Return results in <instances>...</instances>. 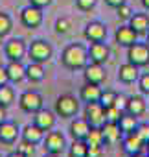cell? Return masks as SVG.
Returning <instances> with one entry per match:
<instances>
[{
  "mask_svg": "<svg viewBox=\"0 0 149 157\" xmlns=\"http://www.w3.org/2000/svg\"><path fill=\"white\" fill-rule=\"evenodd\" d=\"M55 122H57V115L55 111H50V109H39L35 115H33V124H37L41 129H44L46 133L52 131L55 128Z\"/></svg>",
  "mask_w": 149,
  "mask_h": 157,
  "instance_id": "obj_14",
  "label": "cell"
},
{
  "mask_svg": "<svg viewBox=\"0 0 149 157\" xmlns=\"http://www.w3.org/2000/svg\"><path fill=\"white\" fill-rule=\"evenodd\" d=\"M101 153H103V146H90V144H89V153H87V157H101Z\"/></svg>",
  "mask_w": 149,
  "mask_h": 157,
  "instance_id": "obj_40",
  "label": "cell"
},
{
  "mask_svg": "<svg viewBox=\"0 0 149 157\" xmlns=\"http://www.w3.org/2000/svg\"><path fill=\"white\" fill-rule=\"evenodd\" d=\"M136 118H138V117H133V115H129V113H123V115H122V118L118 120V126H120V129H122L123 135L136 131V126H138V120H136Z\"/></svg>",
  "mask_w": 149,
  "mask_h": 157,
  "instance_id": "obj_27",
  "label": "cell"
},
{
  "mask_svg": "<svg viewBox=\"0 0 149 157\" xmlns=\"http://www.w3.org/2000/svg\"><path fill=\"white\" fill-rule=\"evenodd\" d=\"M85 140H87L90 146H103L105 140H103V131H101V128H90V133L87 135Z\"/></svg>",
  "mask_w": 149,
  "mask_h": 157,
  "instance_id": "obj_30",
  "label": "cell"
},
{
  "mask_svg": "<svg viewBox=\"0 0 149 157\" xmlns=\"http://www.w3.org/2000/svg\"><path fill=\"white\" fill-rule=\"evenodd\" d=\"M116 96H118V93H114V91H111V89H105V91H101V98H100V104L107 109V107H112L114 105V100H116Z\"/></svg>",
  "mask_w": 149,
  "mask_h": 157,
  "instance_id": "obj_31",
  "label": "cell"
},
{
  "mask_svg": "<svg viewBox=\"0 0 149 157\" xmlns=\"http://www.w3.org/2000/svg\"><path fill=\"white\" fill-rule=\"evenodd\" d=\"M145 153H147V155H149V142H147V144H145Z\"/></svg>",
  "mask_w": 149,
  "mask_h": 157,
  "instance_id": "obj_50",
  "label": "cell"
},
{
  "mask_svg": "<svg viewBox=\"0 0 149 157\" xmlns=\"http://www.w3.org/2000/svg\"><path fill=\"white\" fill-rule=\"evenodd\" d=\"M145 35H147V44H149V32H147V33H145Z\"/></svg>",
  "mask_w": 149,
  "mask_h": 157,
  "instance_id": "obj_51",
  "label": "cell"
},
{
  "mask_svg": "<svg viewBox=\"0 0 149 157\" xmlns=\"http://www.w3.org/2000/svg\"><path fill=\"white\" fill-rule=\"evenodd\" d=\"M96 2L98 0H76V8L79 11H90V10H94Z\"/></svg>",
  "mask_w": 149,
  "mask_h": 157,
  "instance_id": "obj_38",
  "label": "cell"
},
{
  "mask_svg": "<svg viewBox=\"0 0 149 157\" xmlns=\"http://www.w3.org/2000/svg\"><path fill=\"white\" fill-rule=\"evenodd\" d=\"M142 6H144L145 10H149V0H142Z\"/></svg>",
  "mask_w": 149,
  "mask_h": 157,
  "instance_id": "obj_47",
  "label": "cell"
},
{
  "mask_svg": "<svg viewBox=\"0 0 149 157\" xmlns=\"http://www.w3.org/2000/svg\"><path fill=\"white\" fill-rule=\"evenodd\" d=\"M52 2H53V0H30V4H31V6H35V8H41V10L48 8Z\"/></svg>",
  "mask_w": 149,
  "mask_h": 157,
  "instance_id": "obj_41",
  "label": "cell"
},
{
  "mask_svg": "<svg viewBox=\"0 0 149 157\" xmlns=\"http://www.w3.org/2000/svg\"><path fill=\"white\" fill-rule=\"evenodd\" d=\"M89 153V142L72 139V144L68 146V157H87Z\"/></svg>",
  "mask_w": 149,
  "mask_h": 157,
  "instance_id": "obj_26",
  "label": "cell"
},
{
  "mask_svg": "<svg viewBox=\"0 0 149 157\" xmlns=\"http://www.w3.org/2000/svg\"><path fill=\"white\" fill-rule=\"evenodd\" d=\"M53 56V48L48 41L44 39H35L28 44V57L35 63H48Z\"/></svg>",
  "mask_w": 149,
  "mask_h": 157,
  "instance_id": "obj_2",
  "label": "cell"
},
{
  "mask_svg": "<svg viewBox=\"0 0 149 157\" xmlns=\"http://www.w3.org/2000/svg\"><path fill=\"white\" fill-rule=\"evenodd\" d=\"M9 83V78H8V70L4 65H0V85H6Z\"/></svg>",
  "mask_w": 149,
  "mask_h": 157,
  "instance_id": "obj_42",
  "label": "cell"
},
{
  "mask_svg": "<svg viewBox=\"0 0 149 157\" xmlns=\"http://www.w3.org/2000/svg\"><path fill=\"white\" fill-rule=\"evenodd\" d=\"M129 26L138 35H145L149 32V15L147 13H133V17L129 19Z\"/></svg>",
  "mask_w": 149,
  "mask_h": 157,
  "instance_id": "obj_23",
  "label": "cell"
},
{
  "mask_svg": "<svg viewBox=\"0 0 149 157\" xmlns=\"http://www.w3.org/2000/svg\"><path fill=\"white\" fill-rule=\"evenodd\" d=\"M13 30V21L8 13L0 11V39H4L6 35H9Z\"/></svg>",
  "mask_w": 149,
  "mask_h": 157,
  "instance_id": "obj_29",
  "label": "cell"
},
{
  "mask_svg": "<svg viewBox=\"0 0 149 157\" xmlns=\"http://www.w3.org/2000/svg\"><path fill=\"white\" fill-rule=\"evenodd\" d=\"M101 85H94V83H85L79 91V98L81 102L89 104V102H100L101 98Z\"/></svg>",
  "mask_w": 149,
  "mask_h": 157,
  "instance_id": "obj_22",
  "label": "cell"
},
{
  "mask_svg": "<svg viewBox=\"0 0 149 157\" xmlns=\"http://www.w3.org/2000/svg\"><path fill=\"white\" fill-rule=\"evenodd\" d=\"M83 78H85V83L103 85V82L107 80L105 67L100 65V63H89V65L83 68Z\"/></svg>",
  "mask_w": 149,
  "mask_h": 157,
  "instance_id": "obj_11",
  "label": "cell"
},
{
  "mask_svg": "<svg viewBox=\"0 0 149 157\" xmlns=\"http://www.w3.org/2000/svg\"><path fill=\"white\" fill-rule=\"evenodd\" d=\"M20 153H24L26 157H31L33 153H35V144H31V142H26V140H20V144H19V148H17Z\"/></svg>",
  "mask_w": 149,
  "mask_h": 157,
  "instance_id": "obj_37",
  "label": "cell"
},
{
  "mask_svg": "<svg viewBox=\"0 0 149 157\" xmlns=\"http://www.w3.org/2000/svg\"><path fill=\"white\" fill-rule=\"evenodd\" d=\"M19 137H20V129L15 122L6 120L0 124V142L2 144H15Z\"/></svg>",
  "mask_w": 149,
  "mask_h": 157,
  "instance_id": "obj_16",
  "label": "cell"
},
{
  "mask_svg": "<svg viewBox=\"0 0 149 157\" xmlns=\"http://www.w3.org/2000/svg\"><path fill=\"white\" fill-rule=\"evenodd\" d=\"M13 102H15V89L9 83L0 85V105L8 109L9 105H13Z\"/></svg>",
  "mask_w": 149,
  "mask_h": 157,
  "instance_id": "obj_28",
  "label": "cell"
},
{
  "mask_svg": "<svg viewBox=\"0 0 149 157\" xmlns=\"http://www.w3.org/2000/svg\"><path fill=\"white\" fill-rule=\"evenodd\" d=\"M70 28H72V22L68 21V19H59L57 22H55V32L57 33H61V35H64V33H68L70 32Z\"/></svg>",
  "mask_w": 149,
  "mask_h": 157,
  "instance_id": "obj_36",
  "label": "cell"
},
{
  "mask_svg": "<svg viewBox=\"0 0 149 157\" xmlns=\"http://www.w3.org/2000/svg\"><path fill=\"white\" fill-rule=\"evenodd\" d=\"M6 70L11 83H20L26 80V67L22 65V61H8Z\"/></svg>",
  "mask_w": 149,
  "mask_h": 157,
  "instance_id": "obj_21",
  "label": "cell"
},
{
  "mask_svg": "<svg viewBox=\"0 0 149 157\" xmlns=\"http://www.w3.org/2000/svg\"><path fill=\"white\" fill-rule=\"evenodd\" d=\"M6 117H8V113H6V107H2V105H0V124L8 120Z\"/></svg>",
  "mask_w": 149,
  "mask_h": 157,
  "instance_id": "obj_44",
  "label": "cell"
},
{
  "mask_svg": "<svg viewBox=\"0 0 149 157\" xmlns=\"http://www.w3.org/2000/svg\"><path fill=\"white\" fill-rule=\"evenodd\" d=\"M6 157H26V155H24V153H20L19 150H15V151H9Z\"/></svg>",
  "mask_w": 149,
  "mask_h": 157,
  "instance_id": "obj_45",
  "label": "cell"
},
{
  "mask_svg": "<svg viewBox=\"0 0 149 157\" xmlns=\"http://www.w3.org/2000/svg\"><path fill=\"white\" fill-rule=\"evenodd\" d=\"M44 76H46V72H44L42 63L31 61V63L26 67V80H28V82H31V83H41V82L44 80Z\"/></svg>",
  "mask_w": 149,
  "mask_h": 157,
  "instance_id": "obj_25",
  "label": "cell"
},
{
  "mask_svg": "<svg viewBox=\"0 0 149 157\" xmlns=\"http://www.w3.org/2000/svg\"><path fill=\"white\" fill-rule=\"evenodd\" d=\"M4 56H6L8 61H22L28 56V44H26V41L20 39V37L9 39L4 44Z\"/></svg>",
  "mask_w": 149,
  "mask_h": 157,
  "instance_id": "obj_6",
  "label": "cell"
},
{
  "mask_svg": "<svg viewBox=\"0 0 149 157\" xmlns=\"http://www.w3.org/2000/svg\"><path fill=\"white\" fill-rule=\"evenodd\" d=\"M19 107L28 115H35L39 109L44 107V98L37 91H24L19 96Z\"/></svg>",
  "mask_w": 149,
  "mask_h": 157,
  "instance_id": "obj_4",
  "label": "cell"
},
{
  "mask_svg": "<svg viewBox=\"0 0 149 157\" xmlns=\"http://www.w3.org/2000/svg\"><path fill=\"white\" fill-rule=\"evenodd\" d=\"M83 37L89 43H103L107 39V26L100 21H90L83 30Z\"/></svg>",
  "mask_w": 149,
  "mask_h": 157,
  "instance_id": "obj_10",
  "label": "cell"
},
{
  "mask_svg": "<svg viewBox=\"0 0 149 157\" xmlns=\"http://www.w3.org/2000/svg\"><path fill=\"white\" fill-rule=\"evenodd\" d=\"M42 144H44V151L46 153H59L61 155L66 150V139H64V135L61 131H53V129L44 135Z\"/></svg>",
  "mask_w": 149,
  "mask_h": 157,
  "instance_id": "obj_9",
  "label": "cell"
},
{
  "mask_svg": "<svg viewBox=\"0 0 149 157\" xmlns=\"http://www.w3.org/2000/svg\"><path fill=\"white\" fill-rule=\"evenodd\" d=\"M44 21V15H42V10L41 8H35V6H26L20 10V24L28 30H35L42 24Z\"/></svg>",
  "mask_w": 149,
  "mask_h": 157,
  "instance_id": "obj_8",
  "label": "cell"
},
{
  "mask_svg": "<svg viewBox=\"0 0 149 157\" xmlns=\"http://www.w3.org/2000/svg\"><path fill=\"white\" fill-rule=\"evenodd\" d=\"M138 78H140V68L136 65H133L129 61L123 63V65H120V68H118V80L122 83H134V82H138Z\"/></svg>",
  "mask_w": 149,
  "mask_h": 157,
  "instance_id": "obj_19",
  "label": "cell"
},
{
  "mask_svg": "<svg viewBox=\"0 0 149 157\" xmlns=\"http://www.w3.org/2000/svg\"><path fill=\"white\" fill-rule=\"evenodd\" d=\"M4 44H6V43H2V39H0V56L4 54Z\"/></svg>",
  "mask_w": 149,
  "mask_h": 157,
  "instance_id": "obj_48",
  "label": "cell"
},
{
  "mask_svg": "<svg viewBox=\"0 0 149 157\" xmlns=\"http://www.w3.org/2000/svg\"><path fill=\"white\" fill-rule=\"evenodd\" d=\"M44 157H59V153H44Z\"/></svg>",
  "mask_w": 149,
  "mask_h": 157,
  "instance_id": "obj_49",
  "label": "cell"
},
{
  "mask_svg": "<svg viewBox=\"0 0 149 157\" xmlns=\"http://www.w3.org/2000/svg\"><path fill=\"white\" fill-rule=\"evenodd\" d=\"M125 2H127V0H105V4H107L109 8H114V10H116V8H120V6H122V4H125Z\"/></svg>",
  "mask_w": 149,
  "mask_h": 157,
  "instance_id": "obj_43",
  "label": "cell"
},
{
  "mask_svg": "<svg viewBox=\"0 0 149 157\" xmlns=\"http://www.w3.org/2000/svg\"><path fill=\"white\" fill-rule=\"evenodd\" d=\"M129 157H149L145 151H138V153H133V155H129Z\"/></svg>",
  "mask_w": 149,
  "mask_h": 157,
  "instance_id": "obj_46",
  "label": "cell"
},
{
  "mask_svg": "<svg viewBox=\"0 0 149 157\" xmlns=\"http://www.w3.org/2000/svg\"><path fill=\"white\" fill-rule=\"evenodd\" d=\"M114 41L118 43V46L129 48L131 44H134V43L138 41V33H136L129 24H122V26H118L116 32H114Z\"/></svg>",
  "mask_w": 149,
  "mask_h": 157,
  "instance_id": "obj_12",
  "label": "cell"
},
{
  "mask_svg": "<svg viewBox=\"0 0 149 157\" xmlns=\"http://www.w3.org/2000/svg\"><path fill=\"white\" fill-rule=\"evenodd\" d=\"M83 117L87 118V122H89L92 128H101V126L107 122L105 107H103L100 102H89V104H85Z\"/></svg>",
  "mask_w": 149,
  "mask_h": 157,
  "instance_id": "obj_7",
  "label": "cell"
},
{
  "mask_svg": "<svg viewBox=\"0 0 149 157\" xmlns=\"http://www.w3.org/2000/svg\"><path fill=\"white\" fill-rule=\"evenodd\" d=\"M61 63L68 70H83L89 65V46L72 43L61 52Z\"/></svg>",
  "mask_w": 149,
  "mask_h": 157,
  "instance_id": "obj_1",
  "label": "cell"
},
{
  "mask_svg": "<svg viewBox=\"0 0 149 157\" xmlns=\"http://www.w3.org/2000/svg\"><path fill=\"white\" fill-rule=\"evenodd\" d=\"M145 111H147V102L144 100V96H129L125 113H129L133 117H142Z\"/></svg>",
  "mask_w": 149,
  "mask_h": 157,
  "instance_id": "obj_24",
  "label": "cell"
},
{
  "mask_svg": "<svg viewBox=\"0 0 149 157\" xmlns=\"http://www.w3.org/2000/svg\"><path fill=\"white\" fill-rule=\"evenodd\" d=\"M44 135H46V131L41 129L37 124H28V126H24V128L20 129V140L31 142V144H35V146L44 140Z\"/></svg>",
  "mask_w": 149,
  "mask_h": 157,
  "instance_id": "obj_17",
  "label": "cell"
},
{
  "mask_svg": "<svg viewBox=\"0 0 149 157\" xmlns=\"http://www.w3.org/2000/svg\"><path fill=\"white\" fill-rule=\"evenodd\" d=\"M138 89H140L142 94L149 96V72L140 74V78H138Z\"/></svg>",
  "mask_w": 149,
  "mask_h": 157,
  "instance_id": "obj_35",
  "label": "cell"
},
{
  "mask_svg": "<svg viewBox=\"0 0 149 157\" xmlns=\"http://www.w3.org/2000/svg\"><path fill=\"white\" fill-rule=\"evenodd\" d=\"M90 124L87 122V118L83 117V118H76L74 117L72 118V122H70V126H68V133H70V137L72 139H78V140H85L87 139V135L90 133Z\"/></svg>",
  "mask_w": 149,
  "mask_h": 157,
  "instance_id": "obj_15",
  "label": "cell"
},
{
  "mask_svg": "<svg viewBox=\"0 0 149 157\" xmlns=\"http://www.w3.org/2000/svg\"><path fill=\"white\" fill-rule=\"evenodd\" d=\"M145 144L149 142V122H138L136 126V131H134Z\"/></svg>",
  "mask_w": 149,
  "mask_h": 157,
  "instance_id": "obj_33",
  "label": "cell"
},
{
  "mask_svg": "<svg viewBox=\"0 0 149 157\" xmlns=\"http://www.w3.org/2000/svg\"><path fill=\"white\" fill-rule=\"evenodd\" d=\"M122 148L127 155H133V153H138V151H144L145 150V142L136 135V133H127L123 135L122 139Z\"/></svg>",
  "mask_w": 149,
  "mask_h": 157,
  "instance_id": "obj_18",
  "label": "cell"
},
{
  "mask_svg": "<svg viewBox=\"0 0 149 157\" xmlns=\"http://www.w3.org/2000/svg\"><path fill=\"white\" fill-rule=\"evenodd\" d=\"M127 61L136 65L138 68L149 65V44L147 43H134L127 48Z\"/></svg>",
  "mask_w": 149,
  "mask_h": 157,
  "instance_id": "obj_5",
  "label": "cell"
},
{
  "mask_svg": "<svg viewBox=\"0 0 149 157\" xmlns=\"http://www.w3.org/2000/svg\"><path fill=\"white\" fill-rule=\"evenodd\" d=\"M116 15H118L120 21H127V22H129V19L133 17V10H131V6L125 2V4H122L120 8H116Z\"/></svg>",
  "mask_w": 149,
  "mask_h": 157,
  "instance_id": "obj_32",
  "label": "cell"
},
{
  "mask_svg": "<svg viewBox=\"0 0 149 157\" xmlns=\"http://www.w3.org/2000/svg\"><path fill=\"white\" fill-rule=\"evenodd\" d=\"M111 57V48L103 43H90L89 46V61L90 63H100V65H105Z\"/></svg>",
  "mask_w": 149,
  "mask_h": 157,
  "instance_id": "obj_13",
  "label": "cell"
},
{
  "mask_svg": "<svg viewBox=\"0 0 149 157\" xmlns=\"http://www.w3.org/2000/svg\"><path fill=\"white\" fill-rule=\"evenodd\" d=\"M101 131H103L105 144H116V142H122V139H123V133H122L118 122H105L101 126Z\"/></svg>",
  "mask_w": 149,
  "mask_h": 157,
  "instance_id": "obj_20",
  "label": "cell"
},
{
  "mask_svg": "<svg viewBox=\"0 0 149 157\" xmlns=\"http://www.w3.org/2000/svg\"><path fill=\"white\" fill-rule=\"evenodd\" d=\"M55 115L61 118H74L79 111V100L74 94H61L55 100Z\"/></svg>",
  "mask_w": 149,
  "mask_h": 157,
  "instance_id": "obj_3",
  "label": "cell"
},
{
  "mask_svg": "<svg viewBox=\"0 0 149 157\" xmlns=\"http://www.w3.org/2000/svg\"><path fill=\"white\" fill-rule=\"evenodd\" d=\"M122 115H123V111H120L118 107H107L105 109V117H107V122H118L120 118H122Z\"/></svg>",
  "mask_w": 149,
  "mask_h": 157,
  "instance_id": "obj_34",
  "label": "cell"
},
{
  "mask_svg": "<svg viewBox=\"0 0 149 157\" xmlns=\"http://www.w3.org/2000/svg\"><path fill=\"white\" fill-rule=\"evenodd\" d=\"M127 100H129V96H125V94H118L116 100H114V107H118L120 111L125 113V109H127Z\"/></svg>",
  "mask_w": 149,
  "mask_h": 157,
  "instance_id": "obj_39",
  "label": "cell"
}]
</instances>
